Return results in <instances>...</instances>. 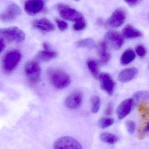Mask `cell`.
<instances>
[{
	"label": "cell",
	"instance_id": "6da1fadb",
	"mask_svg": "<svg viewBox=\"0 0 149 149\" xmlns=\"http://www.w3.org/2000/svg\"><path fill=\"white\" fill-rule=\"evenodd\" d=\"M47 75L52 85L57 89H64L71 84V77L69 74L59 69H49L47 71Z\"/></svg>",
	"mask_w": 149,
	"mask_h": 149
},
{
	"label": "cell",
	"instance_id": "7a4b0ae2",
	"mask_svg": "<svg viewBox=\"0 0 149 149\" xmlns=\"http://www.w3.org/2000/svg\"><path fill=\"white\" fill-rule=\"evenodd\" d=\"M21 59L22 54L17 50H11L6 52L2 61V66L4 72L7 74L12 72L16 68Z\"/></svg>",
	"mask_w": 149,
	"mask_h": 149
},
{
	"label": "cell",
	"instance_id": "3957f363",
	"mask_svg": "<svg viewBox=\"0 0 149 149\" xmlns=\"http://www.w3.org/2000/svg\"><path fill=\"white\" fill-rule=\"evenodd\" d=\"M24 72L29 84L31 86H35L40 80L41 67L36 61H29L24 65Z\"/></svg>",
	"mask_w": 149,
	"mask_h": 149
},
{
	"label": "cell",
	"instance_id": "277c9868",
	"mask_svg": "<svg viewBox=\"0 0 149 149\" xmlns=\"http://www.w3.org/2000/svg\"><path fill=\"white\" fill-rule=\"evenodd\" d=\"M57 8L59 15L65 20L75 22V23L85 21L80 12L68 5L60 3Z\"/></svg>",
	"mask_w": 149,
	"mask_h": 149
},
{
	"label": "cell",
	"instance_id": "5b68a950",
	"mask_svg": "<svg viewBox=\"0 0 149 149\" xmlns=\"http://www.w3.org/2000/svg\"><path fill=\"white\" fill-rule=\"evenodd\" d=\"M2 38L9 42L16 43L21 42L25 39L24 32L19 28L16 27H10L1 30Z\"/></svg>",
	"mask_w": 149,
	"mask_h": 149
},
{
	"label": "cell",
	"instance_id": "8992f818",
	"mask_svg": "<svg viewBox=\"0 0 149 149\" xmlns=\"http://www.w3.org/2000/svg\"><path fill=\"white\" fill-rule=\"evenodd\" d=\"M54 149H83L76 139L68 136L58 138L53 144Z\"/></svg>",
	"mask_w": 149,
	"mask_h": 149
},
{
	"label": "cell",
	"instance_id": "52a82bcc",
	"mask_svg": "<svg viewBox=\"0 0 149 149\" xmlns=\"http://www.w3.org/2000/svg\"><path fill=\"white\" fill-rule=\"evenodd\" d=\"M105 38L107 44L115 50L120 49L124 44V38L122 35L115 31H108L105 35Z\"/></svg>",
	"mask_w": 149,
	"mask_h": 149
},
{
	"label": "cell",
	"instance_id": "ba28073f",
	"mask_svg": "<svg viewBox=\"0 0 149 149\" xmlns=\"http://www.w3.org/2000/svg\"><path fill=\"white\" fill-rule=\"evenodd\" d=\"M21 14V9L15 3H10L4 11L1 14L0 18L4 22L14 21Z\"/></svg>",
	"mask_w": 149,
	"mask_h": 149
},
{
	"label": "cell",
	"instance_id": "9c48e42d",
	"mask_svg": "<svg viewBox=\"0 0 149 149\" xmlns=\"http://www.w3.org/2000/svg\"><path fill=\"white\" fill-rule=\"evenodd\" d=\"M126 18L125 11L122 8H118L114 11L112 15L107 20L106 26L111 28H118L121 26Z\"/></svg>",
	"mask_w": 149,
	"mask_h": 149
},
{
	"label": "cell",
	"instance_id": "30bf717a",
	"mask_svg": "<svg viewBox=\"0 0 149 149\" xmlns=\"http://www.w3.org/2000/svg\"><path fill=\"white\" fill-rule=\"evenodd\" d=\"M99 79L101 89L109 95H112L114 90L115 83L111 75L106 72H102L100 74Z\"/></svg>",
	"mask_w": 149,
	"mask_h": 149
},
{
	"label": "cell",
	"instance_id": "8fae6325",
	"mask_svg": "<svg viewBox=\"0 0 149 149\" xmlns=\"http://www.w3.org/2000/svg\"><path fill=\"white\" fill-rule=\"evenodd\" d=\"M83 102V95L80 91H75L67 96L65 100L66 107L70 109H77Z\"/></svg>",
	"mask_w": 149,
	"mask_h": 149
},
{
	"label": "cell",
	"instance_id": "7c38bea8",
	"mask_svg": "<svg viewBox=\"0 0 149 149\" xmlns=\"http://www.w3.org/2000/svg\"><path fill=\"white\" fill-rule=\"evenodd\" d=\"M45 2V0H27L24 5L25 11L31 15H36L43 10Z\"/></svg>",
	"mask_w": 149,
	"mask_h": 149
},
{
	"label": "cell",
	"instance_id": "4fadbf2b",
	"mask_svg": "<svg viewBox=\"0 0 149 149\" xmlns=\"http://www.w3.org/2000/svg\"><path fill=\"white\" fill-rule=\"evenodd\" d=\"M134 103L133 99H126L121 102L116 109V114L120 120H122L131 112Z\"/></svg>",
	"mask_w": 149,
	"mask_h": 149
},
{
	"label": "cell",
	"instance_id": "5bb4252c",
	"mask_svg": "<svg viewBox=\"0 0 149 149\" xmlns=\"http://www.w3.org/2000/svg\"><path fill=\"white\" fill-rule=\"evenodd\" d=\"M138 73V70L136 68H127L120 72L118 74L119 81L123 83L129 82L134 79Z\"/></svg>",
	"mask_w": 149,
	"mask_h": 149
},
{
	"label": "cell",
	"instance_id": "9a60e30c",
	"mask_svg": "<svg viewBox=\"0 0 149 149\" xmlns=\"http://www.w3.org/2000/svg\"><path fill=\"white\" fill-rule=\"evenodd\" d=\"M108 45L106 41H103L101 42L97 46L98 55L102 63H107L111 58V55L108 51Z\"/></svg>",
	"mask_w": 149,
	"mask_h": 149
},
{
	"label": "cell",
	"instance_id": "2e32d148",
	"mask_svg": "<svg viewBox=\"0 0 149 149\" xmlns=\"http://www.w3.org/2000/svg\"><path fill=\"white\" fill-rule=\"evenodd\" d=\"M32 25L40 30L46 32L53 31L55 29L54 24L50 20L46 18H41L35 20L32 22Z\"/></svg>",
	"mask_w": 149,
	"mask_h": 149
},
{
	"label": "cell",
	"instance_id": "e0dca14e",
	"mask_svg": "<svg viewBox=\"0 0 149 149\" xmlns=\"http://www.w3.org/2000/svg\"><path fill=\"white\" fill-rule=\"evenodd\" d=\"M122 35L126 39H132L141 37L142 36V34L133 25L128 24L122 29Z\"/></svg>",
	"mask_w": 149,
	"mask_h": 149
},
{
	"label": "cell",
	"instance_id": "ac0fdd59",
	"mask_svg": "<svg viewBox=\"0 0 149 149\" xmlns=\"http://www.w3.org/2000/svg\"><path fill=\"white\" fill-rule=\"evenodd\" d=\"M57 55V53L54 51L44 50L39 52L36 55V57L39 61L47 62L56 58Z\"/></svg>",
	"mask_w": 149,
	"mask_h": 149
},
{
	"label": "cell",
	"instance_id": "d6986e66",
	"mask_svg": "<svg viewBox=\"0 0 149 149\" xmlns=\"http://www.w3.org/2000/svg\"><path fill=\"white\" fill-rule=\"evenodd\" d=\"M136 57V54L132 49L126 50L120 57L121 64L122 65H127L130 63Z\"/></svg>",
	"mask_w": 149,
	"mask_h": 149
},
{
	"label": "cell",
	"instance_id": "ffe728a7",
	"mask_svg": "<svg viewBox=\"0 0 149 149\" xmlns=\"http://www.w3.org/2000/svg\"><path fill=\"white\" fill-rule=\"evenodd\" d=\"M76 46L78 48L93 49L96 47V44L92 38H87L78 41L76 43Z\"/></svg>",
	"mask_w": 149,
	"mask_h": 149
},
{
	"label": "cell",
	"instance_id": "44dd1931",
	"mask_svg": "<svg viewBox=\"0 0 149 149\" xmlns=\"http://www.w3.org/2000/svg\"><path fill=\"white\" fill-rule=\"evenodd\" d=\"M100 139L103 142L109 144H114L119 141V138L114 134L104 133L100 136Z\"/></svg>",
	"mask_w": 149,
	"mask_h": 149
},
{
	"label": "cell",
	"instance_id": "7402d4cb",
	"mask_svg": "<svg viewBox=\"0 0 149 149\" xmlns=\"http://www.w3.org/2000/svg\"><path fill=\"white\" fill-rule=\"evenodd\" d=\"M87 67L91 74L95 79H99V67L98 63L95 60H90L87 61Z\"/></svg>",
	"mask_w": 149,
	"mask_h": 149
},
{
	"label": "cell",
	"instance_id": "603a6c76",
	"mask_svg": "<svg viewBox=\"0 0 149 149\" xmlns=\"http://www.w3.org/2000/svg\"><path fill=\"white\" fill-rule=\"evenodd\" d=\"M133 98L137 101H147L149 100V92L140 91L136 92L133 95Z\"/></svg>",
	"mask_w": 149,
	"mask_h": 149
},
{
	"label": "cell",
	"instance_id": "cb8c5ba5",
	"mask_svg": "<svg viewBox=\"0 0 149 149\" xmlns=\"http://www.w3.org/2000/svg\"><path fill=\"white\" fill-rule=\"evenodd\" d=\"M91 103L92 112L94 113H98L100 108L101 100L99 97L96 95L93 96L91 99Z\"/></svg>",
	"mask_w": 149,
	"mask_h": 149
},
{
	"label": "cell",
	"instance_id": "d4e9b609",
	"mask_svg": "<svg viewBox=\"0 0 149 149\" xmlns=\"http://www.w3.org/2000/svg\"><path fill=\"white\" fill-rule=\"evenodd\" d=\"M114 123L113 119L108 117L102 118L99 120V125L101 129H106L113 125Z\"/></svg>",
	"mask_w": 149,
	"mask_h": 149
},
{
	"label": "cell",
	"instance_id": "484cf974",
	"mask_svg": "<svg viewBox=\"0 0 149 149\" xmlns=\"http://www.w3.org/2000/svg\"><path fill=\"white\" fill-rule=\"evenodd\" d=\"M136 52L140 57H143L147 53V50L142 45H138L136 47Z\"/></svg>",
	"mask_w": 149,
	"mask_h": 149
},
{
	"label": "cell",
	"instance_id": "4316f807",
	"mask_svg": "<svg viewBox=\"0 0 149 149\" xmlns=\"http://www.w3.org/2000/svg\"><path fill=\"white\" fill-rule=\"evenodd\" d=\"M126 127L128 132L130 134H134L136 130V124L133 121L128 120L126 123Z\"/></svg>",
	"mask_w": 149,
	"mask_h": 149
},
{
	"label": "cell",
	"instance_id": "83f0119b",
	"mask_svg": "<svg viewBox=\"0 0 149 149\" xmlns=\"http://www.w3.org/2000/svg\"><path fill=\"white\" fill-rule=\"evenodd\" d=\"M56 22L59 29L63 31L68 29V25L67 23L60 19H56Z\"/></svg>",
	"mask_w": 149,
	"mask_h": 149
},
{
	"label": "cell",
	"instance_id": "f1b7e54d",
	"mask_svg": "<svg viewBox=\"0 0 149 149\" xmlns=\"http://www.w3.org/2000/svg\"><path fill=\"white\" fill-rule=\"evenodd\" d=\"M86 27V22L85 21L76 23L73 26V29L76 31H80L85 29Z\"/></svg>",
	"mask_w": 149,
	"mask_h": 149
},
{
	"label": "cell",
	"instance_id": "f546056e",
	"mask_svg": "<svg viewBox=\"0 0 149 149\" xmlns=\"http://www.w3.org/2000/svg\"><path fill=\"white\" fill-rule=\"evenodd\" d=\"M130 7H135L139 4L142 0H124Z\"/></svg>",
	"mask_w": 149,
	"mask_h": 149
},
{
	"label": "cell",
	"instance_id": "4dcf8cb0",
	"mask_svg": "<svg viewBox=\"0 0 149 149\" xmlns=\"http://www.w3.org/2000/svg\"><path fill=\"white\" fill-rule=\"evenodd\" d=\"M113 111V106L112 102L108 103L105 110V114L106 116H110L112 114Z\"/></svg>",
	"mask_w": 149,
	"mask_h": 149
},
{
	"label": "cell",
	"instance_id": "1f68e13d",
	"mask_svg": "<svg viewBox=\"0 0 149 149\" xmlns=\"http://www.w3.org/2000/svg\"><path fill=\"white\" fill-rule=\"evenodd\" d=\"M6 48V44H5V41L3 38H1L0 40V52L1 53Z\"/></svg>",
	"mask_w": 149,
	"mask_h": 149
},
{
	"label": "cell",
	"instance_id": "d6a6232c",
	"mask_svg": "<svg viewBox=\"0 0 149 149\" xmlns=\"http://www.w3.org/2000/svg\"><path fill=\"white\" fill-rule=\"evenodd\" d=\"M106 22H104V20L102 18H99L97 20V24L98 25L100 26H106Z\"/></svg>",
	"mask_w": 149,
	"mask_h": 149
},
{
	"label": "cell",
	"instance_id": "836d02e7",
	"mask_svg": "<svg viewBox=\"0 0 149 149\" xmlns=\"http://www.w3.org/2000/svg\"><path fill=\"white\" fill-rule=\"evenodd\" d=\"M43 47L44 50H45L50 49V45H49V44L46 42L43 43Z\"/></svg>",
	"mask_w": 149,
	"mask_h": 149
},
{
	"label": "cell",
	"instance_id": "e575fe53",
	"mask_svg": "<svg viewBox=\"0 0 149 149\" xmlns=\"http://www.w3.org/2000/svg\"><path fill=\"white\" fill-rule=\"evenodd\" d=\"M143 132L144 133H147V132H149V122L147 123V125L145 126L144 128L143 129Z\"/></svg>",
	"mask_w": 149,
	"mask_h": 149
},
{
	"label": "cell",
	"instance_id": "d590c367",
	"mask_svg": "<svg viewBox=\"0 0 149 149\" xmlns=\"http://www.w3.org/2000/svg\"><path fill=\"white\" fill-rule=\"evenodd\" d=\"M148 19L149 21V14L148 15Z\"/></svg>",
	"mask_w": 149,
	"mask_h": 149
},
{
	"label": "cell",
	"instance_id": "8d00e7d4",
	"mask_svg": "<svg viewBox=\"0 0 149 149\" xmlns=\"http://www.w3.org/2000/svg\"><path fill=\"white\" fill-rule=\"evenodd\" d=\"M75 1H79V0H75Z\"/></svg>",
	"mask_w": 149,
	"mask_h": 149
}]
</instances>
